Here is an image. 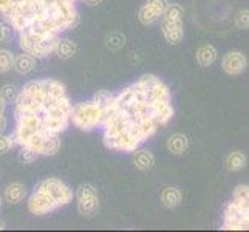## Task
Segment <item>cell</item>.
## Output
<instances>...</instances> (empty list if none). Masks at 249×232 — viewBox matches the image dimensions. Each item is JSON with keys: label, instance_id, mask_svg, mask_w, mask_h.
Returning a JSON list of instances; mask_svg holds the SVG:
<instances>
[{"label": "cell", "instance_id": "1", "mask_svg": "<svg viewBox=\"0 0 249 232\" xmlns=\"http://www.w3.org/2000/svg\"><path fill=\"white\" fill-rule=\"evenodd\" d=\"M70 123H73V125L81 130H93V128L102 125V108L94 101L73 106Z\"/></svg>", "mask_w": 249, "mask_h": 232}, {"label": "cell", "instance_id": "2", "mask_svg": "<svg viewBox=\"0 0 249 232\" xmlns=\"http://www.w3.org/2000/svg\"><path fill=\"white\" fill-rule=\"evenodd\" d=\"M14 115H16L17 125L13 135V140L14 144L22 147L33 133L44 128V123H42V115L37 113H14Z\"/></svg>", "mask_w": 249, "mask_h": 232}, {"label": "cell", "instance_id": "3", "mask_svg": "<svg viewBox=\"0 0 249 232\" xmlns=\"http://www.w3.org/2000/svg\"><path fill=\"white\" fill-rule=\"evenodd\" d=\"M223 229L245 231L249 228V206L231 201L223 212Z\"/></svg>", "mask_w": 249, "mask_h": 232}, {"label": "cell", "instance_id": "4", "mask_svg": "<svg viewBox=\"0 0 249 232\" xmlns=\"http://www.w3.org/2000/svg\"><path fill=\"white\" fill-rule=\"evenodd\" d=\"M104 143L111 150L135 152L141 144V141L138 140V136L135 133V121H132V124L121 133H115V135L104 133Z\"/></svg>", "mask_w": 249, "mask_h": 232}, {"label": "cell", "instance_id": "5", "mask_svg": "<svg viewBox=\"0 0 249 232\" xmlns=\"http://www.w3.org/2000/svg\"><path fill=\"white\" fill-rule=\"evenodd\" d=\"M34 191H40V192L50 195L51 198H53L57 203L59 208H62V206L68 204L73 200V191L65 183H62L61 179H57V178L44 179V181H40L36 186Z\"/></svg>", "mask_w": 249, "mask_h": 232}, {"label": "cell", "instance_id": "6", "mask_svg": "<svg viewBox=\"0 0 249 232\" xmlns=\"http://www.w3.org/2000/svg\"><path fill=\"white\" fill-rule=\"evenodd\" d=\"M59 40H61L59 36L50 37L45 40H31L30 37L25 36L23 33H20L19 47L22 48L23 53H28L34 57H47L51 53H54V48Z\"/></svg>", "mask_w": 249, "mask_h": 232}, {"label": "cell", "instance_id": "7", "mask_svg": "<svg viewBox=\"0 0 249 232\" xmlns=\"http://www.w3.org/2000/svg\"><path fill=\"white\" fill-rule=\"evenodd\" d=\"M76 200H78V211L82 217H91L98 211V192L91 184H81L76 191Z\"/></svg>", "mask_w": 249, "mask_h": 232}, {"label": "cell", "instance_id": "8", "mask_svg": "<svg viewBox=\"0 0 249 232\" xmlns=\"http://www.w3.org/2000/svg\"><path fill=\"white\" fill-rule=\"evenodd\" d=\"M57 208V203L50 195L40 191H34L28 200V209L34 215H45V214L56 211Z\"/></svg>", "mask_w": 249, "mask_h": 232}, {"label": "cell", "instance_id": "9", "mask_svg": "<svg viewBox=\"0 0 249 232\" xmlns=\"http://www.w3.org/2000/svg\"><path fill=\"white\" fill-rule=\"evenodd\" d=\"M174 116V107L170 101H150V118L157 127L166 125Z\"/></svg>", "mask_w": 249, "mask_h": 232}, {"label": "cell", "instance_id": "10", "mask_svg": "<svg viewBox=\"0 0 249 232\" xmlns=\"http://www.w3.org/2000/svg\"><path fill=\"white\" fill-rule=\"evenodd\" d=\"M221 67L228 74L238 76L246 70L248 61L243 53H240V51H231V53H228L225 57H223Z\"/></svg>", "mask_w": 249, "mask_h": 232}, {"label": "cell", "instance_id": "11", "mask_svg": "<svg viewBox=\"0 0 249 232\" xmlns=\"http://www.w3.org/2000/svg\"><path fill=\"white\" fill-rule=\"evenodd\" d=\"M161 31L164 34L166 40L172 45H177L181 42L183 39V20L181 22H170V20H164L162 19V23H161Z\"/></svg>", "mask_w": 249, "mask_h": 232}, {"label": "cell", "instance_id": "12", "mask_svg": "<svg viewBox=\"0 0 249 232\" xmlns=\"http://www.w3.org/2000/svg\"><path fill=\"white\" fill-rule=\"evenodd\" d=\"M157 130H158V127L152 121V118H142V119H138V121H135V133L141 143H144L145 140H149L150 136L155 135Z\"/></svg>", "mask_w": 249, "mask_h": 232}, {"label": "cell", "instance_id": "13", "mask_svg": "<svg viewBox=\"0 0 249 232\" xmlns=\"http://www.w3.org/2000/svg\"><path fill=\"white\" fill-rule=\"evenodd\" d=\"M42 123H44V128L47 132L53 135H61L67 130L70 119L68 118H53V116H45L42 115Z\"/></svg>", "mask_w": 249, "mask_h": 232}, {"label": "cell", "instance_id": "14", "mask_svg": "<svg viewBox=\"0 0 249 232\" xmlns=\"http://www.w3.org/2000/svg\"><path fill=\"white\" fill-rule=\"evenodd\" d=\"M34 67H36V57L28 54V53H23L20 56L14 57V65H13V68H16L17 73L28 74L30 71L34 70Z\"/></svg>", "mask_w": 249, "mask_h": 232}, {"label": "cell", "instance_id": "15", "mask_svg": "<svg viewBox=\"0 0 249 232\" xmlns=\"http://www.w3.org/2000/svg\"><path fill=\"white\" fill-rule=\"evenodd\" d=\"M40 85H42V90H44L47 96L51 99H57V98L65 96V87L61 82H57L54 79H42Z\"/></svg>", "mask_w": 249, "mask_h": 232}, {"label": "cell", "instance_id": "16", "mask_svg": "<svg viewBox=\"0 0 249 232\" xmlns=\"http://www.w3.org/2000/svg\"><path fill=\"white\" fill-rule=\"evenodd\" d=\"M147 96H149V102L150 101H170V90L164 82L158 81L157 84H153L150 89H147Z\"/></svg>", "mask_w": 249, "mask_h": 232}, {"label": "cell", "instance_id": "17", "mask_svg": "<svg viewBox=\"0 0 249 232\" xmlns=\"http://www.w3.org/2000/svg\"><path fill=\"white\" fill-rule=\"evenodd\" d=\"M25 195H27V189L20 183H13L5 189V198L13 204L20 203L25 198Z\"/></svg>", "mask_w": 249, "mask_h": 232}, {"label": "cell", "instance_id": "18", "mask_svg": "<svg viewBox=\"0 0 249 232\" xmlns=\"http://www.w3.org/2000/svg\"><path fill=\"white\" fill-rule=\"evenodd\" d=\"M161 201L166 208H177L181 201V192H179L178 187H166L161 192Z\"/></svg>", "mask_w": 249, "mask_h": 232}, {"label": "cell", "instance_id": "19", "mask_svg": "<svg viewBox=\"0 0 249 232\" xmlns=\"http://www.w3.org/2000/svg\"><path fill=\"white\" fill-rule=\"evenodd\" d=\"M96 104L102 108V110H110V108H115L118 107L116 104V96L113 93H110L108 90H99L96 94H94V99H93Z\"/></svg>", "mask_w": 249, "mask_h": 232}, {"label": "cell", "instance_id": "20", "mask_svg": "<svg viewBox=\"0 0 249 232\" xmlns=\"http://www.w3.org/2000/svg\"><path fill=\"white\" fill-rule=\"evenodd\" d=\"M215 59H217V50L212 45H204L196 51V61H198V64L203 67L212 65L215 62Z\"/></svg>", "mask_w": 249, "mask_h": 232}, {"label": "cell", "instance_id": "21", "mask_svg": "<svg viewBox=\"0 0 249 232\" xmlns=\"http://www.w3.org/2000/svg\"><path fill=\"white\" fill-rule=\"evenodd\" d=\"M187 138H186V135L183 133H175V135H172L169 141H167V147L172 153H175V155H181L186 152L187 149Z\"/></svg>", "mask_w": 249, "mask_h": 232}, {"label": "cell", "instance_id": "22", "mask_svg": "<svg viewBox=\"0 0 249 232\" xmlns=\"http://www.w3.org/2000/svg\"><path fill=\"white\" fill-rule=\"evenodd\" d=\"M153 155L147 150H135L133 162L140 170H149L153 166Z\"/></svg>", "mask_w": 249, "mask_h": 232}, {"label": "cell", "instance_id": "23", "mask_svg": "<svg viewBox=\"0 0 249 232\" xmlns=\"http://www.w3.org/2000/svg\"><path fill=\"white\" fill-rule=\"evenodd\" d=\"M116 96V104L119 108H127V107H130L133 102L136 101L135 98V89H133V85H130V87H127L124 89L119 94H115Z\"/></svg>", "mask_w": 249, "mask_h": 232}, {"label": "cell", "instance_id": "24", "mask_svg": "<svg viewBox=\"0 0 249 232\" xmlns=\"http://www.w3.org/2000/svg\"><path fill=\"white\" fill-rule=\"evenodd\" d=\"M59 149H61V138H59V135L51 133L42 144L40 155H56Z\"/></svg>", "mask_w": 249, "mask_h": 232}, {"label": "cell", "instance_id": "25", "mask_svg": "<svg viewBox=\"0 0 249 232\" xmlns=\"http://www.w3.org/2000/svg\"><path fill=\"white\" fill-rule=\"evenodd\" d=\"M54 53H57L59 57L68 59V57L74 56V53H76V45L73 44L71 40H68V39L59 40V42H57V45H56V48H54Z\"/></svg>", "mask_w": 249, "mask_h": 232}, {"label": "cell", "instance_id": "26", "mask_svg": "<svg viewBox=\"0 0 249 232\" xmlns=\"http://www.w3.org/2000/svg\"><path fill=\"white\" fill-rule=\"evenodd\" d=\"M226 164H228V169L231 172H237V170H242L245 166H246V158L242 152H232L228 157L226 160Z\"/></svg>", "mask_w": 249, "mask_h": 232}, {"label": "cell", "instance_id": "27", "mask_svg": "<svg viewBox=\"0 0 249 232\" xmlns=\"http://www.w3.org/2000/svg\"><path fill=\"white\" fill-rule=\"evenodd\" d=\"M162 19L170 22H181L183 20V8L179 5H167V8L162 13Z\"/></svg>", "mask_w": 249, "mask_h": 232}, {"label": "cell", "instance_id": "28", "mask_svg": "<svg viewBox=\"0 0 249 232\" xmlns=\"http://www.w3.org/2000/svg\"><path fill=\"white\" fill-rule=\"evenodd\" d=\"M25 3V0H0V14L3 17L16 13Z\"/></svg>", "mask_w": 249, "mask_h": 232}, {"label": "cell", "instance_id": "29", "mask_svg": "<svg viewBox=\"0 0 249 232\" xmlns=\"http://www.w3.org/2000/svg\"><path fill=\"white\" fill-rule=\"evenodd\" d=\"M160 17H161V16L153 11L147 3H145V5L141 8V10H140V20H141V23H144V25H153L155 22L160 20Z\"/></svg>", "mask_w": 249, "mask_h": 232}, {"label": "cell", "instance_id": "30", "mask_svg": "<svg viewBox=\"0 0 249 232\" xmlns=\"http://www.w3.org/2000/svg\"><path fill=\"white\" fill-rule=\"evenodd\" d=\"M14 65V54L8 50H0V73L10 71Z\"/></svg>", "mask_w": 249, "mask_h": 232}, {"label": "cell", "instance_id": "31", "mask_svg": "<svg viewBox=\"0 0 249 232\" xmlns=\"http://www.w3.org/2000/svg\"><path fill=\"white\" fill-rule=\"evenodd\" d=\"M160 81V77H157V76H153V74H144V76H141L138 81H136V84L140 85V87H142V89H150L153 84H157Z\"/></svg>", "mask_w": 249, "mask_h": 232}, {"label": "cell", "instance_id": "32", "mask_svg": "<svg viewBox=\"0 0 249 232\" xmlns=\"http://www.w3.org/2000/svg\"><path fill=\"white\" fill-rule=\"evenodd\" d=\"M107 45L111 48V50H118L121 48L124 45V36H121V34H110L108 39H107Z\"/></svg>", "mask_w": 249, "mask_h": 232}, {"label": "cell", "instance_id": "33", "mask_svg": "<svg viewBox=\"0 0 249 232\" xmlns=\"http://www.w3.org/2000/svg\"><path fill=\"white\" fill-rule=\"evenodd\" d=\"M232 200H237V201H249V187L242 184L238 186L235 191H234V198Z\"/></svg>", "mask_w": 249, "mask_h": 232}, {"label": "cell", "instance_id": "34", "mask_svg": "<svg viewBox=\"0 0 249 232\" xmlns=\"http://www.w3.org/2000/svg\"><path fill=\"white\" fill-rule=\"evenodd\" d=\"M147 5H149L157 14L162 16V13H164V10L167 8L169 3H167V0H147Z\"/></svg>", "mask_w": 249, "mask_h": 232}, {"label": "cell", "instance_id": "35", "mask_svg": "<svg viewBox=\"0 0 249 232\" xmlns=\"http://www.w3.org/2000/svg\"><path fill=\"white\" fill-rule=\"evenodd\" d=\"M14 145V140L13 136H5L0 133V153H6L8 150H11V147Z\"/></svg>", "mask_w": 249, "mask_h": 232}, {"label": "cell", "instance_id": "36", "mask_svg": "<svg viewBox=\"0 0 249 232\" xmlns=\"http://www.w3.org/2000/svg\"><path fill=\"white\" fill-rule=\"evenodd\" d=\"M235 25H237L240 30H246L249 27V13L246 10L238 13L237 19H235Z\"/></svg>", "mask_w": 249, "mask_h": 232}, {"label": "cell", "instance_id": "37", "mask_svg": "<svg viewBox=\"0 0 249 232\" xmlns=\"http://www.w3.org/2000/svg\"><path fill=\"white\" fill-rule=\"evenodd\" d=\"M0 96H2L6 102L14 101L17 96V90H16L14 85H5V87L2 89V93H0Z\"/></svg>", "mask_w": 249, "mask_h": 232}, {"label": "cell", "instance_id": "38", "mask_svg": "<svg viewBox=\"0 0 249 232\" xmlns=\"http://www.w3.org/2000/svg\"><path fill=\"white\" fill-rule=\"evenodd\" d=\"M19 158H20L23 162H33L34 160L37 158V155L34 153V152H31L30 149H27V147H20V152H19Z\"/></svg>", "mask_w": 249, "mask_h": 232}, {"label": "cell", "instance_id": "39", "mask_svg": "<svg viewBox=\"0 0 249 232\" xmlns=\"http://www.w3.org/2000/svg\"><path fill=\"white\" fill-rule=\"evenodd\" d=\"M11 34V27L6 23H0V42H5Z\"/></svg>", "mask_w": 249, "mask_h": 232}, {"label": "cell", "instance_id": "40", "mask_svg": "<svg viewBox=\"0 0 249 232\" xmlns=\"http://www.w3.org/2000/svg\"><path fill=\"white\" fill-rule=\"evenodd\" d=\"M5 127H6V119H5L3 115H0V133H3Z\"/></svg>", "mask_w": 249, "mask_h": 232}, {"label": "cell", "instance_id": "41", "mask_svg": "<svg viewBox=\"0 0 249 232\" xmlns=\"http://www.w3.org/2000/svg\"><path fill=\"white\" fill-rule=\"evenodd\" d=\"M5 108H6V101L0 96V115H5Z\"/></svg>", "mask_w": 249, "mask_h": 232}, {"label": "cell", "instance_id": "42", "mask_svg": "<svg viewBox=\"0 0 249 232\" xmlns=\"http://www.w3.org/2000/svg\"><path fill=\"white\" fill-rule=\"evenodd\" d=\"M84 2L87 5H90V6H94V5H99L102 0H84Z\"/></svg>", "mask_w": 249, "mask_h": 232}, {"label": "cell", "instance_id": "43", "mask_svg": "<svg viewBox=\"0 0 249 232\" xmlns=\"http://www.w3.org/2000/svg\"><path fill=\"white\" fill-rule=\"evenodd\" d=\"M0 229H3V223L2 221H0Z\"/></svg>", "mask_w": 249, "mask_h": 232}, {"label": "cell", "instance_id": "44", "mask_svg": "<svg viewBox=\"0 0 249 232\" xmlns=\"http://www.w3.org/2000/svg\"><path fill=\"white\" fill-rule=\"evenodd\" d=\"M68 2H73V3H74V2H76V0H68Z\"/></svg>", "mask_w": 249, "mask_h": 232}]
</instances>
